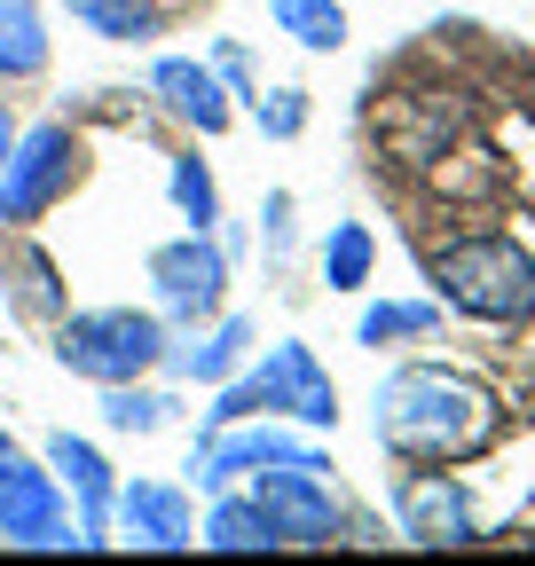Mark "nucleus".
I'll use <instances>...</instances> for the list:
<instances>
[{
	"mask_svg": "<svg viewBox=\"0 0 535 566\" xmlns=\"http://www.w3.org/2000/svg\"><path fill=\"white\" fill-rule=\"evenodd\" d=\"M504 441V401L441 363H410L386 370L378 386V449H394L401 464H473Z\"/></svg>",
	"mask_w": 535,
	"mask_h": 566,
	"instance_id": "f257e3e1",
	"label": "nucleus"
},
{
	"mask_svg": "<svg viewBox=\"0 0 535 566\" xmlns=\"http://www.w3.org/2000/svg\"><path fill=\"white\" fill-rule=\"evenodd\" d=\"M260 409H284V417L315 424V433H331V424H339V386L323 378V363L300 338H284V346H268L252 370L221 378V394L206 409V433H221V424H237V417H260Z\"/></svg>",
	"mask_w": 535,
	"mask_h": 566,
	"instance_id": "f03ea898",
	"label": "nucleus"
},
{
	"mask_svg": "<svg viewBox=\"0 0 535 566\" xmlns=\"http://www.w3.org/2000/svg\"><path fill=\"white\" fill-rule=\"evenodd\" d=\"M433 292L473 323H527L535 315V260L512 237H457L433 252Z\"/></svg>",
	"mask_w": 535,
	"mask_h": 566,
	"instance_id": "7ed1b4c3",
	"label": "nucleus"
},
{
	"mask_svg": "<svg viewBox=\"0 0 535 566\" xmlns=\"http://www.w3.org/2000/svg\"><path fill=\"white\" fill-rule=\"evenodd\" d=\"M55 363L87 386H126V378L166 363V323L143 307H87V315L63 307L55 315Z\"/></svg>",
	"mask_w": 535,
	"mask_h": 566,
	"instance_id": "20e7f679",
	"label": "nucleus"
},
{
	"mask_svg": "<svg viewBox=\"0 0 535 566\" xmlns=\"http://www.w3.org/2000/svg\"><path fill=\"white\" fill-rule=\"evenodd\" d=\"M72 181H80V134L63 118L24 126L9 166H0V237H24L55 197H72Z\"/></svg>",
	"mask_w": 535,
	"mask_h": 566,
	"instance_id": "39448f33",
	"label": "nucleus"
},
{
	"mask_svg": "<svg viewBox=\"0 0 535 566\" xmlns=\"http://www.w3.org/2000/svg\"><path fill=\"white\" fill-rule=\"evenodd\" d=\"M244 495L260 504V520L276 527V543L323 551V543H339V535H347L339 495H331V488H323V472H307V464H260Z\"/></svg>",
	"mask_w": 535,
	"mask_h": 566,
	"instance_id": "423d86ee",
	"label": "nucleus"
},
{
	"mask_svg": "<svg viewBox=\"0 0 535 566\" xmlns=\"http://www.w3.org/2000/svg\"><path fill=\"white\" fill-rule=\"evenodd\" d=\"M150 283H158V307H166V323H213L221 315V292H229V252L213 244V237H174V244H158L150 252Z\"/></svg>",
	"mask_w": 535,
	"mask_h": 566,
	"instance_id": "0eeeda50",
	"label": "nucleus"
},
{
	"mask_svg": "<svg viewBox=\"0 0 535 566\" xmlns=\"http://www.w3.org/2000/svg\"><path fill=\"white\" fill-rule=\"evenodd\" d=\"M260 464H307V472H331V457H323V449H307V441L276 433V424H260V417L221 424V433H206V441H197V457H189L197 488H213V495H221L237 472H260Z\"/></svg>",
	"mask_w": 535,
	"mask_h": 566,
	"instance_id": "6e6552de",
	"label": "nucleus"
},
{
	"mask_svg": "<svg viewBox=\"0 0 535 566\" xmlns=\"http://www.w3.org/2000/svg\"><path fill=\"white\" fill-rule=\"evenodd\" d=\"M394 520L410 543L449 551V543H481V512H473V488L449 480V464H418L410 480L394 488Z\"/></svg>",
	"mask_w": 535,
	"mask_h": 566,
	"instance_id": "1a4fd4ad",
	"label": "nucleus"
},
{
	"mask_svg": "<svg viewBox=\"0 0 535 566\" xmlns=\"http://www.w3.org/2000/svg\"><path fill=\"white\" fill-rule=\"evenodd\" d=\"M111 520L143 543V551H189L197 543V512H189V495L166 488V480H126L111 495Z\"/></svg>",
	"mask_w": 535,
	"mask_h": 566,
	"instance_id": "9d476101",
	"label": "nucleus"
},
{
	"mask_svg": "<svg viewBox=\"0 0 535 566\" xmlns=\"http://www.w3.org/2000/svg\"><path fill=\"white\" fill-rule=\"evenodd\" d=\"M150 95H158L181 126H197V134H221V126H229V87L213 80V63H197V55H158Z\"/></svg>",
	"mask_w": 535,
	"mask_h": 566,
	"instance_id": "9b49d317",
	"label": "nucleus"
},
{
	"mask_svg": "<svg viewBox=\"0 0 535 566\" xmlns=\"http://www.w3.org/2000/svg\"><path fill=\"white\" fill-rule=\"evenodd\" d=\"M63 520V488H55V472H40V464H9L0 472V535H9L17 551H32L48 527Z\"/></svg>",
	"mask_w": 535,
	"mask_h": 566,
	"instance_id": "f8f14e48",
	"label": "nucleus"
},
{
	"mask_svg": "<svg viewBox=\"0 0 535 566\" xmlns=\"http://www.w3.org/2000/svg\"><path fill=\"white\" fill-rule=\"evenodd\" d=\"M48 472H55V488L80 495V535H103V527H111V495H118L103 449L80 441V433H55V441H48Z\"/></svg>",
	"mask_w": 535,
	"mask_h": 566,
	"instance_id": "ddd939ff",
	"label": "nucleus"
},
{
	"mask_svg": "<svg viewBox=\"0 0 535 566\" xmlns=\"http://www.w3.org/2000/svg\"><path fill=\"white\" fill-rule=\"evenodd\" d=\"M244 354H252V323L244 315H221L197 346H181V354H166L174 363V378H197V386H221V378H237L244 370Z\"/></svg>",
	"mask_w": 535,
	"mask_h": 566,
	"instance_id": "4468645a",
	"label": "nucleus"
},
{
	"mask_svg": "<svg viewBox=\"0 0 535 566\" xmlns=\"http://www.w3.org/2000/svg\"><path fill=\"white\" fill-rule=\"evenodd\" d=\"M0 268H9L17 315H32V323H55V315H63V268H55L40 244H9V252H0Z\"/></svg>",
	"mask_w": 535,
	"mask_h": 566,
	"instance_id": "2eb2a0df",
	"label": "nucleus"
},
{
	"mask_svg": "<svg viewBox=\"0 0 535 566\" xmlns=\"http://www.w3.org/2000/svg\"><path fill=\"white\" fill-rule=\"evenodd\" d=\"M40 71H48L40 0H0V80H40Z\"/></svg>",
	"mask_w": 535,
	"mask_h": 566,
	"instance_id": "dca6fc26",
	"label": "nucleus"
},
{
	"mask_svg": "<svg viewBox=\"0 0 535 566\" xmlns=\"http://www.w3.org/2000/svg\"><path fill=\"white\" fill-rule=\"evenodd\" d=\"M197 543L206 551H276V527L260 520L252 495H221V504L206 512V527H197Z\"/></svg>",
	"mask_w": 535,
	"mask_h": 566,
	"instance_id": "f3484780",
	"label": "nucleus"
},
{
	"mask_svg": "<svg viewBox=\"0 0 535 566\" xmlns=\"http://www.w3.org/2000/svg\"><path fill=\"white\" fill-rule=\"evenodd\" d=\"M370 268H378V237L363 221H339L323 237V283H331V292H363Z\"/></svg>",
	"mask_w": 535,
	"mask_h": 566,
	"instance_id": "a211bd4d",
	"label": "nucleus"
},
{
	"mask_svg": "<svg viewBox=\"0 0 535 566\" xmlns=\"http://www.w3.org/2000/svg\"><path fill=\"white\" fill-rule=\"evenodd\" d=\"M433 331H441V300H378V307H363V323H355V338H363V346L433 338Z\"/></svg>",
	"mask_w": 535,
	"mask_h": 566,
	"instance_id": "6ab92c4d",
	"label": "nucleus"
},
{
	"mask_svg": "<svg viewBox=\"0 0 535 566\" xmlns=\"http://www.w3.org/2000/svg\"><path fill=\"white\" fill-rule=\"evenodd\" d=\"M87 32H103V40H150L158 24H166V9L158 0H63Z\"/></svg>",
	"mask_w": 535,
	"mask_h": 566,
	"instance_id": "aec40b11",
	"label": "nucleus"
},
{
	"mask_svg": "<svg viewBox=\"0 0 535 566\" xmlns=\"http://www.w3.org/2000/svg\"><path fill=\"white\" fill-rule=\"evenodd\" d=\"M276 32H292L300 48L331 55V48H347V9L339 0H276Z\"/></svg>",
	"mask_w": 535,
	"mask_h": 566,
	"instance_id": "412c9836",
	"label": "nucleus"
},
{
	"mask_svg": "<svg viewBox=\"0 0 535 566\" xmlns=\"http://www.w3.org/2000/svg\"><path fill=\"white\" fill-rule=\"evenodd\" d=\"M174 205H181V221H189L197 237H213V229H221V189H213V166L197 158V150L174 158Z\"/></svg>",
	"mask_w": 535,
	"mask_h": 566,
	"instance_id": "4be33fe9",
	"label": "nucleus"
},
{
	"mask_svg": "<svg viewBox=\"0 0 535 566\" xmlns=\"http://www.w3.org/2000/svg\"><path fill=\"white\" fill-rule=\"evenodd\" d=\"M103 424H111V433H166V424H174V401L126 378V386H103Z\"/></svg>",
	"mask_w": 535,
	"mask_h": 566,
	"instance_id": "5701e85b",
	"label": "nucleus"
},
{
	"mask_svg": "<svg viewBox=\"0 0 535 566\" xmlns=\"http://www.w3.org/2000/svg\"><path fill=\"white\" fill-rule=\"evenodd\" d=\"M252 118H260L268 142H292V134L307 126V87H268V95H252Z\"/></svg>",
	"mask_w": 535,
	"mask_h": 566,
	"instance_id": "b1692460",
	"label": "nucleus"
},
{
	"mask_svg": "<svg viewBox=\"0 0 535 566\" xmlns=\"http://www.w3.org/2000/svg\"><path fill=\"white\" fill-rule=\"evenodd\" d=\"M213 80H221L229 95H244V103L260 95V87H252V63H244V48H237V40H221V48H213Z\"/></svg>",
	"mask_w": 535,
	"mask_h": 566,
	"instance_id": "393cba45",
	"label": "nucleus"
},
{
	"mask_svg": "<svg viewBox=\"0 0 535 566\" xmlns=\"http://www.w3.org/2000/svg\"><path fill=\"white\" fill-rule=\"evenodd\" d=\"M292 252V197L276 189V197H268V260H284Z\"/></svg>",
	"mask_w": 535,
	"mask_h": 566,
	"instance_id": "a878e982",
	"label": "nucleus"
},
{
	"mask_svg": "<svg viewBox=\"0 0 535 566\" xmlns=\"http://www.w3.org/2000/svg\"><path fill=\"white\" fill-rule=\"evenodd\" d=\"M17 134H24V126H17V111L0 103V166H9V150H17Z\"/></svg>",
	"mask_w": 535,
	"mask_h": 566,
	"instance_id": "bb28decb",
	"label": "nucleus"
},
{
	"mask_svg": "<svg viewBox=\"0 0 535 566\" xmlns=\"http://www.w3.org/2000/svg\"><path fill=\"white\" fill-rule=\"evenodd\" d=\"M9 464H17V441H9V433H0V472H9Z\"/></svg>",
	"mask_w": 535,
	"mask_h": 566,
	"instance_id": "cd10ccee",
	"label": "nucleus"
}]
</instances>
